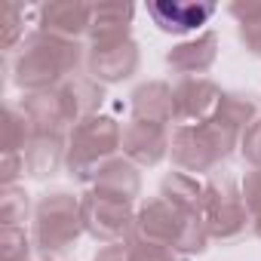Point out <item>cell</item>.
I'll return each mask as SVG.
<instances>
[{
  "instance_id": "18",
  "label": "cell",
  "mask_w": 261,
  "mask_h": 261,
  "mask_svg": "<svg viewBox=\"0 0 261 261\" xmlns=\"http://www.w3.org/2000/svg\"><path fill=\"white\" fill-rule=\"evenodd\" d=\"M92 188L108 191V194H117V197H123V200H133V203H136V197L142 194V172H139V166H136L133 160H126L123 154H117L114 160H108V163L95 172Z\"/></svg>"
},
{
  "instance_id": "30",
  "label": "cell",
  "mask_w": 261,
  "mask_h": 261,
  "mask_svg": "<svg viewBox=\"0 0 261 261\" xmlns=\"http://www.w3.org/2000/svg\"><path fill=\"white\" fill-rule=\"evenodd\" d=\"M95 261H129V243H108L95 252Z\"/></svg>"
},
{
  "instance_id": "31",
  "label": "cell",
  "mask_w": 261,
  "mask_h": 261,
  "mask_svg": "<svg viewBox=\"0 0 261 261\" xmlns=\"http://www.w3.org/2000/svg\"><path fill=\"white\" fill-rule=\"evenodd\" d=\"M240 40L252 56H261V22L258 25H240Z\"/></svg>"
},
{
  "instance_id": "6",
  "label": "cell",
  "mask_w": 261,
  "mask_h": 261,
  "mask_svg": "<svg viewBox=\"0 0 261 261\" xmlns=\"http://www.w3.org/2000/svg\"><path fill=\"white\" fill-rule=\"evenodd\" d=\"M209 240L233 243L252 227V212L246 206L240 181L227 169H215L206 178V212H203Z\"/></svg>"
},
{
  "instance_id": "9",
  "label": "cell",
  "mask_w": 261,
  "mask_h": 261,
  "mask_svg": "<svg viewBox=\"0 0 261 261\" xmlns=\"http://www.w3.org/2000/svg\"><path fill=\"white\" fill-rule=\"evenodd\" d=\"M169 129L151 120H129L123 126V157L142 166H157L169 154Z\"/></svg>"
},
{
  "instance_id": "24",
  "label": "cell",
  "mask_w": 261,
  "mask_h": 261,
  "mask_svg": "<svg viewBox=\"0 0 261 261\" xmlns=\"http://www.w3.org/2000/svg\"><path fill=\"white\" fill-rule=\"evenodd\" d=\"M129 261H188V255L163 246V243H151V240H142V237H129Z\"/></svg>"
},
{
  "instance_id": "19",
  "label": "cell",
  "mask_w": 261,
  "mask_h": 261,
  "mask_svg": "<svg viewBox=\"0 0 261 261\" xmlns=\"http://www.w3.org/2000/svg\"><path fill=\"white\" fill-rule=\"evenodd\" d=\"M160 197H166L178 209L203 218V212H206V178H197V175H188V172L175 169V172L163 175Z\"/></svg>"
},
{
  "instance_id": "14",
  "label": "cell",
  "mask_w": 261,
  "mask_h": 261,
  "mask_svg": "<svg viewBox=\"0 0 261 261\" xmlns=\"http://www.w3.org/2000/svg\"><path fill=\"white\" fill-rule=\"evenodd\" d=\"M133 19L136 7L133 4H92V25H89V46H114L133 40Z\"/></svg>"
},
{
  "instance_id": "4",
  "label": "cell",
  "mask_w": 261,
  "mask_h": 261,
  "mask_svg": "<svg viewBox=\"0 0 261 261\" xmlns=\"http://www.w3.org/2000/svg\"><path fill=\"white\" fill-rule=\"evenodd\" d=\"M123 151V126L111 114L83 117L68 133L65 169L77 181H92L95 172Z\"/></svg>"
},
{
  "instance_id": "12",
  "label": "cell",
  "mask_w": 261,
  "mask_h": 261,
  "mask_svg": "<svg viewBox=\"0 0 261 261\" xmlns=\"http://www.w3.org/2000/svg\"><path fill=\"white\" fill-rule=\"evenodd\" d=\"M215 4L212 0H197V4H181V0H154L148 4V16L151 22L163 31V34H191L200 31L212 16H215Z\"/></svg>"
},
{
  "instance_id": "26",
  "label": "cell",
  "mask_w": 261,
  "mask_h": 261,
  "mask_svg": "<svg viewBox=\"0 0 261 261\" xmlns=\"http://www.w3.org/2000/svg\"><path fill=\"white\" fill-rule=\"evenodd\" d=\"M240 154H243V160H246L252 169L261 166V117L243 133V139H240Z\"/></svg>"
},
{
  "instance_id": "17",
  "label": "cell",
  "mask_w": 261,
  "mask_h": 261,
  "mask_svg": "<svg viewBox=\"0 0 261 261\" xmlns=\"http://www.w3.org/2000/svg\"><path fill=\"white\" fill-rule=\"evenodd\" d=\"M68 157V136L65 133H34L25 148V175L49 178L65 166Z\"/></svg>"
},
{
  "instance_id": "3",
  "label": "cell",
  "mask_w": 261,
  "mask_h": 261,
  "mask_svg": "<svg viewBox=\"0 0 261 261\" xmlns=\"http://www.w3.org/2000/svg\"><path fill=\"white\" fill-rule=\"evenodd\" d=\"M136 237L151 240V243H163V246H169L181 255H200L209 246L206 221L200 215H191V212L178 209L175 203H169L160 194L139 206Z\"/></svg>"
},
{
  "instance_id": "33",
  "label": "cell",
  "mask_w": 261,
  "mask_h": 261,
  "mask_svg": "<svg viewBox=\"0 0 261 261\" xmlns=\"http://www.w3.org/2000/svg\"><path fill=\"white\" fill-rule=\"evenodd\" d=\"M22 261H49L46 255H40V252H34V255H28V258H22Z\"/></svg>"
},
{
  "instance_id": "8",
  "label": "cell",
  "mask_w": 261,
  "mask_h": 261,
  "mask_svg": "<svg viewBox=\"0 0 261 261\" xmlns=\"http://www.w3.org/2000/svg\"><path fill=\"white\" fill-rule=\"evenodd\" d=\"M221 86L209 77H178L172 83V98H175V126H194L206 123L218 101H221Z\"/></svg>"
},
{
  "instance_id": "25",
  "label": "cell",
  "mask_w": 261,
  "mask_h": 261,
  "mask_svg": "<svg viewBox=\"0 0 261 261\" xmlns=\"http://www.w3.org/2000/svg\"><path fill=\"white\" fill-rule=\"evenodd\" d=\"M25 10L19 4H10L7 7V19H4V37H0V43H4V49H19L25 43Z\"/></svg>"
},
{
  "instance_id": "16",
  "label": "cell",
  "mask_w": 261,
  "mask_h": 261,
  "mask_svg": "<svg viewBox=\"0 0 261 261\" xmlns=\"http://www.w3.org/2000/svg\"><path fill=\"white\" fill-rule=\"evenodd\" d=\"M133 105V120H151V123H175V98L172 83L166 80H145L129 95Z\"/></svg>"
},
{
  "instance_id": "32",
  "label": "cell",
  "mask_w": 261,
  "mask_h": 261,
  "mask_svg": "<svg viewBox=\"0 0 261 261\" xmlns=\"http://www.w3.org/2000/svg\"><path fill=\"white\" fill-rule=\"evenodd\" d=\"M252 233L261 240V212H255V215H252Z\"/></svg>"
},
{
  "instance_id": "2",
  "label": "cell",
  "mask_w": 261,
  "mask_h": 261,
  "mask_svg": "<svg viewBox=\"0 0 261 261\" xmlns=\"http://www.w3.org/2000/svg\"><path fill=\"white\" fill-rule=\"evenodd\" d=\"M240 139H243L240 129L227 126L218 117H209L206 123L175 126L169 139V154L181 172L200 178V175H212L218 163L227 160L233 148H240Z\"/></svg>"
},
{
  "instance_id": "5",
  "label": "cell",
  "mask_w": 261,
  "mask_h": 261,
  "mask_svg": "<svg viewBox=\"0 0 261 261\" xmlns=\"http://www.w3.org/2000/svg\"><path fill=\"white\" fill-rule=\"evenodd\" d=\"M83 233L86 230H83L80 197H74L68 191L40 194V200L34 203V227H31V240L40 255H46V258L62 255V252L74 249Z\"/></svg>"
},
{
  "instance_id": "15",
  "label": "cell",
  "mask_w": 261,
  "mask_h": 261,
  "mask_svg": "<svg viewBox=\"0 0 261 261\" xmlns=\"http://www.w3.org/2000/svg\"><path fill=\"white\" fill-rule=\"evenodd\" d=\"M218 59V34L215 31H203L191 40L175 43L166 53V65L178 74V77H203Z\"/></svg>"
},
{
  "instance_id": "21",
  "label": "cell",
  "mask_w": 261,
  "mask_h": 261,
  "mask_svg": "<svg viewBox=\"0 0 261 261\" xmlns=\"http://www.w3.org/2000/svg\"><path fill=\"white\" fill-rule=\"evenodd\" d=\"M212 117H218L227 126L246 133V129L258 120V101L249 92H221V101H218V108H215Z\"/></svg>"
},
{
  "instance_id": "1",
  "label": "cell",
  "mask_w": 261,
  "mask_h": 261,
  "mask_svg": "<svg viewBox=\"0 0 261 261\" xmlns=\"http://www.w3.org/2000/svg\"><path fill=\"white\" fill-rule=\"evenodd\" d=\"M83 65H86V49L80 46V40H68L37 28L25 37V43L16 53L13 80L25 95L46 92L77 77Z\"/></svg>"
},
{
  "instance_id": "20",
  "label": "cell",
  "mask_w": 261,
  "mask_h": 261,
  "mask_svg": "<svg viewBox=\"0 0 261 261\" xmlns=\"http://www.w3.org/2000/svg\"><path fill=\"white\" fill-rule=\"evenodd\" d=\"M34 139V123L22 111V105L4 108V136H0V154H25L28 142Z\"/></svg>"
},
{
  "instance_id": "10",
  "label": "cell",
  "mask_w": 261,
  "mask_h": 261,
  "mask_svg": "<svg viewBox=\"0 0 261 261\" xmlns=\"http://www.w3.org/2000/svg\"><path fill=\"white\" fill-rule=\"evenodd\" d=\"M139 65H142V53H139V43H136V40L86 49V71H89V77H95L101 86L129 80V77L139 71Z\"/></svg>"
},
{
  "instance_id": "13",
  "label": "cell",
  "mask_w": 261,
  "mask_h": 261,
  "mask_svg": "<svg viewBox=\"0 0 261 261\" xmlns=\"http://www.w3.org/2000/svg\"><path fill=\"white\" fill-rule=\"evenodd\" d=\"M92 25V4L83 0H53L37 10V28L46 34H59L68 40H80L89 34Z\"/></svg>"
},
{
  "instance_id": "29",
  "label": "cell",
  "mask_w": 261,
  "mask_h": 261,
  "mask_svg": "<svg viewBox=\"0 0 261 261\" xmlns=\"http://www.w3.org/2000/svg\"><path fill=\"white\" fill-rule=\"evenodd\" d=\"M227 13L237 19V25H258L261 22V0H237L227 7Z\"/></svg>"
},
{
  "instance_id": "11",
  "label": "cell",
  "mask_w": 261,
  "mask_h": 261,
  "mask_svg": "<svg viewBox=\"0 0 261 261\" xmlns=\"http://www.w3.org/2000/svg\"><path fill=\"white\" fill-rule=\"evenodd\" d=\"M22 111L34 123V133H71L77 126V117L62 86L46 92H28L22 98Z\"/></svg>"
},
{
  "instance_id": "27",
  "label": "cell",
  "mask_w": 261,
  "mask_h": 261,
  "mask_svg": "<svg viewBox=\"0 0 261 261\" xmlns=\"http://www.w3.org/2000/svg\"><path fill=\"white\" fill-rule=\"evenodd\" d=\"M25 175V154H0V185L10 188Z\"/></svg>"
},
{
  "instance_id": "28",
  "label": "cell",
  "mask_w": 261,
  "mask_h": 261,
  "mask_svg": "<svg viewBox=\"0 0 261 261\" xmlns=\"http://www.w3.org/2000/svg\"><path fill=\"white\" fill-rule=\"evenodd\" d=\"M240 188H243V197H246L249 212H252V215L261 212V166H258V169H249L246 178L240 181Z\"/></svg>"
},
{
  "instance_id": "7",
  "label": "cell",
  "mask_w": 261,
  "mask_h": 261,
  "mask_svg": "<svg viewBox=\"0 0 261 261\" xmlns=\"http://www.w3.org/2000/svg\"><path fill=\"white\" fill-rule=\"evenodd\" d=\"M80 212H83V230L98 240V243H123L136 233V203L123 200L117 194L89 188L80 197Z\"/></svg>"
},
{
  "instance_id": "23",
  "label": "cell",
  "mask_w": 261,
  "mask_h": 261,
  "mask_svg": "<svg viewBox=\"0 0 261 261\" xmlns=\"http://www.w3.org/2000/svg\"><path fill=\"white\" fill-rule=\"evenodd\" d=\"M34 255V240L25 227H0V261H22Z\"/></svg>"
},
{
  "instance_id": "22",
  "label": "cell",
  "mask_w": 261,
  "mask_h": 261,
  "mask_svg": "<svg viewBox=\"0 0 261 261\" xmlns=\"http://www.w3.org/2000/svg\"><path fill=\"white\" fill-rule=\"evenodd\" d=\"M31 215V200L28 191L19 185L0 188V227H25Z\"/></svg>"
}]
</instances>
